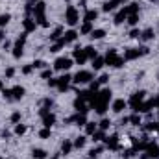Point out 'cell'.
Returning <instances> with one entry per match:
<instances>
[{"mask_svg":"<svg viewBox=\"0 0 159 159\" xmlns=\"http://www.w3.org/2000/svg\"><path fill=\"white\" fill-rule=\"evenodd\" d=\"M96 17H98V11H96V9H87V11H85V20H87V22L96 20Z\"/></svg>","mask_w":159,"mask_h":159,"instance_id":"24","label":"cell"},{"mask_svg":"<svg viewBox=\"0 0 159 159\" xmlns=\"http://www.w3.org/2000/svg\"><path fill=\"white\" fill-rule=\"evenodd\" d=\"M61 37H63V28H61V26H57V28L50 34V41H59Z\"/></svg>","mask_w":159,"mask_h":159,"instance_id":"22","label":"cell"},{"mask_svg":"<svg viewBox=\"0 0 159 159\" xmlns=\"http://www.w3.org/2000/svg\"><path fill=\"white\" fill-rule=\"evenodd\" d=\"M144 98H146V93H144V91H137V93H133V94H131V98H129V102H128V104L135 109L139 104H143V102H144Z\"/></svg>","mask_w":159,"mask_h":159,"instance_id":"6","label":"cell"},{"mask_svg":"<svg viewBox=\"0 0 159 159\" xmlns=\"http://www.w3.org/2000/svg\"><path fill=\"white\" fill-rule=\"evenodd\" d=\"M72 144H74V148H83L85 146V137H78Z\"/></svg>","mask_w":159,"mask_h":159,"instance_id":"37","label":"cell"},{"mask_svg":"<svg viewBox=\"0 0 159 159\" xmlns=\"http://www.w3.org/2000/svg\"><path fill=\"white\" fill-rule=\"evenodd\" d=\"M100 152H102V146H96V148H93V150L89 152V159H94L98 154H100Z\"/></svg>","mask_w":159,"mask_h":159,"instance_id":"38","label":"cell"},{"mask_svg":"<svg viewBox=\"0 0 159 159\" xmlns=\"http://www.w3.org/2000/svg\"><path fill=\"white\" fill-rule=\"evenodd\" d=\"M157 159H159V157H157Z\"/></svg>","mask_w":159,"mask_h":159,"instance_id":"59","label":"cell"},{"mask_svg":"<svg viewBox=\"0 0 159 159\" xmlns=\"http://www.w3.org/2000/svg\"><path fill=\"white\" fill-rule=\"evenodd\" d=\"M15 133H17V135H24V133H26V126H24V124H17V126H15Z\"/></svg>","mask_w":159,"mask_h":159,"instance_id":"36","label":"cell"},{"mask_svg":"<svg viewBox=\"0 0 159 159\" xmlns=\"http://www.w3.org/2000/svg\"><path fill=\"white\" fill-rule=\"evenodd\" d=\"M150 52V48L148 46H141V48H128V50H124V61H133V59H137V57H141V56H146Z\"/></svg>","mask_w":159,"mask_h":159,"instance_id":"2","label":"cell"},{"mask_svg":"<svg viewBox=\"0 0 159 159\" xmlns=\"http://www.w3.org/2000/svg\"><path fill=\"white\" fill-rule=\"evenodd\" d=\"M63 46H65V43L59 39L57 43H56V44H52V46H50V52H54V54H56V52H59V50H61Z\"/></svg>","mask_w":159,"mask_h":159,"instance_id":"33","label":"cell"},{"mask_svg":"<svg viewBox=\"0 0 159 159\" xmlns=\"http://www.w3.org/2000/svg\"><path fill=\"white\" fill-rule=\"evenodd\" d=\"M2 96H4L6 100H13V93H11V89H2Z\"/></svg>","mask_w":159,"mask_h":159,"instance_id":"41","label":"cell"},{"mask_svg":"<svg viewBox=\"0 0 159 159\" xmlns=\"http://www.w3.org/2000/svg\"><path fill=\"white\" fill-rule=\"evenodd\" d=\"M11 20V15L9 13H4V15H0V28H4L7 22Z\"/></svg>","mask_w":159,"mask_h":159,"instance_id":"32","label":"cell"},{"mask_svg":"<svg viewBox=\"0 0 159 159\" xmlns=\"http://www.w3.org/2000/svg\"><path fill=\"white\" fill-rule=\"evenodd\" d=\"M43 78H52V70H43Z\"/></svg>","mask_w":159,"mask_h":159,"instance_id":"53","label":"cell"},{"mask_svg":"<svg viewBox=\"0 0 159 159\" xmlns=\"http://www.w3.org/2000/svg\"><path fill=\"white\" fill-rule=\"evenodd\" d=\"M26 35H28V32H24V34H20V37L15 41V46H24V43H26Z\"/></svg>","mask_w":159,"mask_h":159,"instance_id":"35","label":"cell"},{"mask_svg":"<svg viewBox=\"0 0 159 159\" xmlns=\"http://www.w3.org/2000/svg\"><path fill=\"white\" fill-rule=\"evenodd\" d=\"M129 122H131L133 126H141V124H143V120H141V113H135L133 117H129Z\"/></svg>","mask_w":159,"mask_h":159,"instance_id":"31","label":"cell"},{"mask_svg":"<svg viewBox=\"0 0 159 159\" xmlns=\"http://www.w3.org/2000/svg\"><path fill=\"white\" fill-rule=\"evenodd\" d=\"M70 81H72V76H70V74H63L61 78H57V89H59L61 93H65V91L69 89Z\"/></svg>","mask_w":159,"mask_h":159,"instance_id":"7","label":"cell"},{"mask_svg":"<svg viewBox=\"0 0 159 159\" xmlns=\"http://www.w3.org/2000/svg\"><path fill=\"white\" fill-rule=\"evenodd\" d=\"M6 76H7V78H13V76H15V69H13V67H7V69H6Z\"/></svg>","mask_w":159,"mask_h":159,"instance_id":"47","label":"cell"},{"mask_svg":"<svg viewBox=\"0 0 159 159\" xmlns=\"http://www.w3.org/2000/svg\"><path fill=\"white\" fill-rule=\"evenodd\" d=\"M91 61H93V69H94V70H100V69L106 65V59H104V57H100V56H96V57H94V59H91Z\"/></svg>","mask_w":159,"mask_h":159,"instance_id":"20","label":"cell"},{"mask_svg":"<svg viewBox=\"0 0 159 159\" xmlns=\"http://www.w3.org/2000/svg\"><path fill=\"white\" fill-rule=\"evenodd\" d=\"M83 35L85 34H91L93 32V22H87V20H83V24H81V30H80Z\"/></svg>","mask_w":159,"mask_h":159,"instance_id":"27","label":"cell"},{"mask_svg":"<svg viewBox=\"0 0 159 159\" xmlns=\"http://www.w3.org/2000/svg\"><path fill=\"white\" fill-rule=\"evenodd\" d=\"M67 122H76L78 126H85V124H87V115H85V113H76L74 117L67 119Z\"/></svg>","mask_w":159,"mask_h":159,"instance_id":"12","label":"cell"},{"mask_svg":"<svg viewBox=\"0 0 159 159\" xmlns=\"http://www.w3.org/2000/svg\"><path fill=\"white\" fill-rule=\"evenodd\" d=\"M109 126H111V122H109L107 119H104L102 122H100V129H107Z\"/></svg>","mask_w":159,"mask_h":159,"instance_id":"45","label":"cell"},{"mask_svg":"<svg viewBox=\"0 0 159 159\" xmlns=\"http://www.w3.org/2000/svg\"><path fill=\"white\" fill-rule=\"evenodd\" d=\"M133 154H135V150H133V148H131V150H124V157H131Z\"/></svg>","mask_w":159,"mask_h":159,"instance_id":"52","label":"cell"},{"mask_svg":"<svg viewBox=\"0 0 159 159\" xmlns=\"http://www.w3.org/2000/svg\"><path fill=\"white\" fill-rule=\"evenodd\" d=\"M32 156H34V159H46V152L41 150V148H34L32 150Z\"/></svg>","mask_w":159,"mask_h":159,"instance_id":"26","label":"cell"},{"mask_svg":"<svg viewBox=\"0 0 159 159\" xmlns=\"http://www.w3.org/2000/svg\"><path fill=\"white\" fill-rule=\"evenodd\" d=\"M129 37H131V39H137V37H141V32H139V30H135V28H133V30H131V32H129Z\"/></svg>","mask_w":159,"mask_h":159,"instance_id":"46","label":"cell"},{"mask_svg":"<svg viewBox=\"0 0 159 159\" xmlns=\"http://www.w3.org/2000/svg\"><path fill=\"white\" fill-rule=\"evenodd\" d=\"M154 35H156V34H154V30H152V28H146L144 32H141V39H143V41H152V39H154Z\"/></svg>","mask_w":159,"mask_h":159,"instance_id":"23","label":"cell"},{"mask_svg":"<svg viewBox=\"0 0 159 159\" xmlns=\"http://www.w3.org/2000/svg\"><path fill=\"white\" fill-rule=\"evenodd\" d=\"M43 119V124H44V128H52L54 124H56V115L54 113H46L44 117H41Z\"/></svg>","mask_w":159,"mask_h":159,"instance_id":"15","label":"cell"},{"mask_svg":"<svg viewBox=\"0 0 159 159\" xmlns=\"http://www.w3.org/2000/svg\"><path fill=\"white\" fill-rule=\"evenodd\" d=\"M106 65H109V67H113V69H120V67H124V57H120L119 54H117V50H109L107 54H106Z\"/></svg>","mask_w":159,"mask_h":159,"instance_id":"1","label":"cell"},{"mask_svg":"<svg viewBox=\"0 0 159 159\" xmlns=\"http://www.w3.org/2000/svg\"><path fill=\"white\" fill-rule=\"evenodd\" d=\"M48 87H57V78H50L48 80Z\"/></svg>","mask_w":159,"mask_h":159,"instance_id":"50","label":"cell"},{"mask_svg":"<svg viewBox=\"0 0 159 159\" xmlns=\"http://www.w3.org/2000/svg\"><path fill=\"white\" fill-rule=\"evenodd\" d=\"M22 26H24V32H34L35 30V26H37V22H35V19L34 17H26L24 20H22Z\"/></svg>","mask_w":159,"mask_h":159,"instance_id":"11","label":"cell"},{"mask_svg":"<svg viewBox=\"0 0 159 159\" xmlns=\"http://www.w3.org/2000/svg\"><path fill=\"white\" fill-rule=\"evenodd\" d=\"M94 131H96V124H94V122H87V124H85V133H87V135H93Z\"/></svg>","mask_w":159,"mask_h":159,"instance_id":"30","label":"cell"},{"mask_svg":"<svg viewBox=\"0 0 159 159\" xmlns=\"http://www.w3.org/2000/svg\"><path fill=\"white\" fill-rule=\"evenodd\" d=\"M104 139H106L104 129H96V131L93 133V141H94V143H100V141H104Z\"/></svg>","mask_w":159,"mask_h":159,"instance_id":"28","label":"cell"},{"mask_svg":"<svg viewBox=\"0 0 159 159\" xmlns=\"http://www.w3.org/2000/svg\"><path fill=\"white\" fill-rule=\"evenodd\" d=\"M72 148H74V144H72L70 141H63V144H61V154H63V156H69V154L72 152Z\"/></svg>","mask_w":159,"mask_h":159,"instance_id":"21","label":"cell"},{"mask_svg":"<svg viewBox=\"0 0 159 159\" xmlns=\"http://www.w3.org/2000/svg\"><path fill=\"white\" fill-rule=\"evenodd\" d=\"M0 159H2V157H0Z\"/></svg>","mask_w":159,"mask_h":159,"instance_id":"58","label":"cell"},{"mask_svg":"<svg viewBox=\"0 0 159 159\" xmlns=\"http://www.w3.org/2000/svg\"><path fill=\"white\" fill-rule=\"evenodd\" d=\"M52 104H54V102H52L50 98H44V100H43V106H44V107H52Z\"/></svg>","mask_w":159,"mask_h":159,"instance_id":"51","label":"cell"},{"mask_svg":"<svg viewBox=\"0 0 159 159\" xmlns=\"http://www.w3.org/2000/svg\"><path fill=\"white\" fill-rule=\"evenodd\" d=\"M32 65H34V69H44V67H46V63H44L43 59H37V61H34Z\"/></svg>","mask_w":159,"mask_h":159,"instance_id":"43","label":"cell"},{"mask_svg":"<svg viewBox=\"0 0 159 159\" xmlns=\"http://www.w3.org/2000/svg\"><path fill=\"white\" fill-rule=\"evenodd\" d=\"M74 61L78 63V65H83L85 61H87V54H85V50L83 48H74Z\"/></svg>","mask_w":159,"mask_h":159,"instance_id":"9","label":"cell"},{"mask_svg":"<svg viewBox=\"0 0 159 159\" xmlns=\"http://www.w3.org/2000/svg\"><path fill=\"white\" fill-rule=\"evenodd\" d=\"M65 22H67L69 26H76L80 22V13L74 6H69V7H67V11H65Z\"/></svg>","mask_w":159,"mask_h":159,"instance_id":"3","label":"cell"},{"mask_svg":"<svg viewBox=\"0 0 159 159\" xmlns=\"http://www.w3.org/2000/svg\"><path fill=\"white\" fill-rule=\"evenodd\" d=\"M19 120H20V113H19V111H15V113L11 115V122H15V124H17Z\"/></svg>","mask_w":159,"mask_h":159,"instance_id":"48","label":"cell"},{"mask_svg":"<svg viewBox=\"0 0 159 159\" xmlns=\"http://www.w3.org/2000/svg\"><path fill=\"white\" fill-rule=\"evenodd\" d=\"M139 159H150V157H148L146 154H143V156H141V157H139Z\"/></svg>","mask_w":159,"mask_h":159,"instance_id":"55","label":"cell"},{"mask_svg":"<svg viewBox=\"0 0 159 159\" xmlns=\"http://www.w3.org/2000/svg\"><path fill=\"white\" fill-rule=\"evenodd\" d=\"M39 137L41 139H48V137H50V128H43L39 131Z\"/></svg>","mask_w":159,"mask_h":159,"instance_id":"42","label":"cell"},{"mask_svg":"<svg viewBox=\"0 0 159 159\" xmlns=\"http://www.w3.org/2000/svg\"><path fill=\"white\" fill-rule=\"evenodd\" d=\"M11 93H13V100H20V98L24 96V93H26V91H24V87H22V85H15V87L11 89Z\"/></svg>","mask_w":159,"mask_h":159,"instance_id":"17","label":"cell"},{"mask_svg":"<svg viewBox=\"0 0 159 159\" xmlns=\"http://www.w3.org/2000/svg\"><path fill=\"white\" fill-rule=\"evenodd\" d=\"M20 56H22V46H13V57L19 59Z\"/></svg>","mask_w":159,"mask_h":159,"instance_id":"40","label":"cell"},{"mask_svg":"<svg viewBox=\"0 0 159 159\" xmlns=\"http://www.w3.org/2000/svg\"><path fill=\"white\" fill-rule=\"evenodd\" d=\"M72 67V59L70 57H57L54 61V69L56 70H69Z\"/></svg>","mask_w":159,"mask_h":159,"instance_id":"5","label":"cell"},{"mask_svg":"<svg viewBox=\"0 0 159 159\" xmlns=\"http://www.w3.org/2000/svg\"><path fill=\"white\" fill-rule=\"evenodd\" d=\"M157 131H159V128H157Z\"/></svg>","mask_w":159,"mask_h":159,"instance_id":"57","label":"cell"},{"mask_svg":"<svg viewBox=\"0 0 159 159\" xmlns=\"http://www.w3.org/2000/svg\"><path fill=\"white\" fill-rule=\"evenodd\" d=\"M104 35H106L104 30H93V32H91V37H93V39H102Z\"/></svg>","mask_w":159,"mask_h":159,"instance_id":"34","label":"cell"},{"mask_svg":"<svg viewBox=\"0 0 159 159\" xmlns=\"http://www.w3.org/2000/svg\"><path fill=\"white\" fill-rule=\"evenodd\" d=\"M91 80H93V72H89V70H78L76 76L72 78V81L81 85V83H91Z\"/></svg>","mask_w":159,"mask_h":159,"instance_id":"4","label":"cell"},{"mask_svg":"<svg viewBox=\"0 0 159 159\" xmlns=\"http://www.w3.org/2000/svg\"><path fill=\"white\" fill-rule=\"evenodd\" d=\"M126 20H128L131 26H135V24L139 22V15H128V19H126Z\"/></svg>","mask_w":159,"mask_h":159,"instance_id":"39","label":"cell"},{"mask_svg":"<svg viewBox=\"0 0 159 159\" xmlns=\"http://www.w3.org/2000/svg\"><path fill=\"white\" fill-rule=\"evenodd\" d=\"M106 146L109 150H120V144H119V135H111L106 139Z\"/></svg>","mask_w":159,"mask_h":159,"instance_id":"10","label":"cell"},{"mask_svg":"<svg viewBox=\"0 0 159 159\" xmlns=\"http://www.w3.org/2000/svg\"><path fill=\"white\" fill-rule=\"evenodd\" d=\"M124 9H126V13H128V15H137V11H139V4H137V2H133V4H129V6H126Z\"/></svg>","mask_w":159,"mask_h":159,"instance_id":"25","label":"cell"},{"mask_svg":"<svg viewBox=\"0 0 159 159\" xmlns=\"http://www.w3.org/2000/svg\"><path fill=\"white\" fill-rule=\"evenodd\" d=\"M74 107H76V111H78V113H85V115H87V111H89L87 102H83V100H80V98L74 100Z\"/></svg>","mask_w":159,"mask_h":159,"instance_id":"14","label":"cell"},{"mask_svg":"<svg viewBox=\"0 0 159 159\" xmlns=\"http://www.w3.org/2000/svg\"><path fill=\"white\" fill-rule=\"evenodd\" d=\"M122 2H124V0H106V4H104L102 9H104V11H113V9H115L119 4H122Z\"/></svg>","mask_w":159,"mask_h":159,"instance_id":"18","label":"cell"},{"mask_svg":"<svg viewBox=\"0 0 159 159\" xmlns=\"http://www.w3.org/2000/svg\"><path fill=\"white\" fill-rule=\"evenodd\" d=\"M154 102H156V107H159V96L157 98H154Z\"/></svg>","mask_w":159,"mask_h":159,"instance_id":"54","label":"cell"},{"mask_svg":"<svg viewBox=\"0 0 159 159\" xmlns=\"http://www.w3.org/2000/svg\"><path fill=\"white\" fill-rule=\"evenodd\" d=\"M146 156L150 159H157L159 157V146L156 144V143H148V146H146Z\"/></svg>","mask_w":159,"mask_h":159,"instance_id":"8","label":"cell"},{"mask_svg":"<svg viewBox=\"0 0 159 159\" xmlns=\"http://www.w3.org/2000/svg\"><path fill=\"white\" fill-rule=\"evenodd\" d=\"M126 106H128V102H124L122 98H119V100H115V102H113L111 109H113L115 113H120V111H124V109H126Z\"/></svg>","mask_w":159,"mask_h":159,"instance_id":"16","label":"cell"},{"mask_svg":"<svg viewBox=\"0 0 159 159\" xmlns=\"http://www.w3.org/2000/svg\"><path fill=\"white\" fill-rule=\"evenodd\" d=\"M107 80H109V78H107V76H106V74H102V76H100V78L96 80V81H98V83H100V85H104V83H107Z\"/></svg>","mask_w":159,"mask_h":159,"instance_id":"49","label":"cell"},{"mask_svg":"<svg viewBox=\"0 0 159 159\" xmlns=\"http://www.w3.org/2000/svg\"><path fill=\"white\" fill-rule=\"evenodd\" d=\"M83 50H85V54H87V59H94V57L98 56V54H96V50H94L93 46H85Z\"/></svg>","mask_w":159,"mask_h":159,"instance_id":"29","label":"cell"},{"mask_svg":"<svg viewBox=\"0 0 159 159\" xmlns=\"http://www.w3.org/2000/svg\"><path fill=\"white\" fill-rule=\"evenodd\" d=\"M2 89H4V81L0 80V91H2Z\"/></svg>","mask_w":159,"mask_h":159,"instance_id":"56","label":"cell"},{"mask_svg":"<svg viewBox=\"0 0 159 159\" xmlns=\"http://www.w3.org/2000/svg\"><path fill=\"white\" fill-rule=\"evenodd\" d=\"M35 69H34V65L30 63V65H26V67H22V74H32Z\"/></svg>","mask_w":159,"mask_h":159,"instance_id":"44","label":"cell"},{"mask_svg":"<svg viewBox=\"0 0 159 159\" xmlns=\"http://www.w3.org/2000/svg\"><path fill=\"white\" fill-rule=\"evenodd\" d=\"M126 19H128V13H126V9L122 7V9H120L119 13L115 15V19H113V22H115V24H122V22H124Z\"/></svg>","mask_w":159,"mask_h":159,"instance_id":"19","label":"cell"},{"mask_svg":"<svg viewBox=\"0 0 159 159\" xmlns=\"http://www.w3.org/2000/svg\"><path fill=\"white\" fill-rule=\"evenodd\" d=\"M76 37H78V32H76V30H69V32H65V35L61 37V41L67 44V43H74Z\"/></svg>","mask_w":159,"mask_h":159,"instance_id":"13","label":"cell"}]
</instances>
